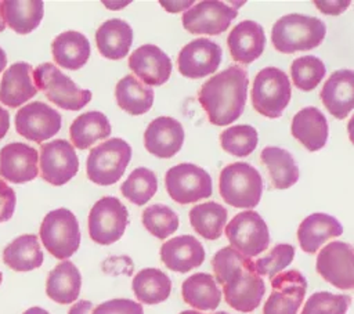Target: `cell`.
Instances as JSON below:
<instances>
[{"mask_svg": "<svg viewBox=\"0 0 354 314\" xmlns=\"http://www.w3.org/2000/svg\"><path fill=\"white\" fill-rule=\"evenodd\" d=\"M216 281L223 286L230 307L241 313H252L266 293V284L254 268V261L231 246L221 248L212 259Z\"/></svg>", "mask_w": 354, "mask_h": 314, "instance_id": "cell-1", "label": "cell"}, {"mask_svg": "<svg viewBox=\"0 0 354 314\" xmlns=\"http://www.w3.org/2000/svg\"><path fill=\"white\" fill-rule=\"evenodd\" d=\"M248 84V72L239 65H231L201 86L198 101L212 124L227 126L242 115Z\"/></svg>", "mask_w": 354, "mask_h": 314, "instance_id": "cell-2", "label": "cell"}, {"mask_svg": "<svg viewBox=\"0 0 354 314\" xmlns=\"http://www.w3.org/2000/svg\"><path fill=\"white\" fill-rule=\"evenodd\" d=\"M326 35L325 24L315 17L288 14L279 18L271 29V41L277 51L292 54L318 47Z\"/></svg>", "mask_w": 354, "mask_h": 314, "instance_id": "cell-3", "label": "cell"}, {"mask_svg": "<svg viewBox=\"0 0 354 314\" xmlns=\"http://www.w3.org/2000/svg\"><path fill=\"white\" fill-rule=\"evenodd\" d=\"M218 191L223 201L230 206L252 209L261 199L263 180L252 165L235 162L221 170Z\"/></svg>", "mask_w": 354, "mask_h": 314, "instance_id": "cell-4", "label": "cell"}, {"mask_svg": "<svg viewBox=\"0 0 354 314\" xmlns=\"http://www.w3.org/2000/svg\"><path fill=\"white\" fill-rule=\"evenodd\" d=\"M292 87L288 75L277 68H263L254 77L252 86V104L256 112L266 118H279L288 107Z\"/></svg>", "mask_w": 354, "mask_h": 314, "instance_id": "cell-5", "label": "cell"}, {"mask_svg": "<svg viewBox=\"0 0 354 314\" xmlns=\"http://www.w3.org/2000/svg\"><path fill=\"white\" fill-rule=\"evenodd\" d=\"M33 82L47 100L57 107L68 111H77L91 100V91L79 87L69 76L64 75L50 62L40 64L33 71Z\"/></svg>", "mask_w": 354, "mask_h": 314, "instance_id": "cell-6", "label": "cell"}, {"mask_svg": "<svg viewBox=\"0 0 354 314\" xmlns=\"http://www.w3.org/2000/svg\"><path fill=\"white\" fill-rule=\"evenodd\" d=\"M46 250L55 259L66 260L80 245V228L76 216L66 207L48 212L39 231Z\"/></svg>", "mask_w": 354, "mask_h": 314, "instance_id": "cell-7", "label": "cell"}, {"mask_svg": "<svg viewBox=\"0 0 354 314\" xmlns=\"http://www.w3.org/2000/svg\"><path fill=\"white\" fill-rule=\"evenodd\" d=\"M131 159V147L122 138L113 137L94 147L87 158V177L94 184L111 185L120 180Z\"/></svg>", "mask_w": 354, "mask_h": 314, "instance_id": "cell-8", "label": "cell"}, {"mask_svg": "<svg viewBox=\"0 0 354 314\" xmlns=\"http://www.w3.org/2000/svg\"><path fill=\"white\" fill-rule=\"evenodd\" d=\"M88 235L100 245H111L122 238L129 224L127 207L115 196H102L88 213Z\"/></svg>", "mask_w": 354, "mask_h": 314, "instance_id": "cell-9", "label": "cell"}, {"mask_svg": "<svg viewBox=\"0 0 354 314\" xmlns=\"http://www.w3.org/2000/svg\"><path fill=\"white\" fill-rule=\"evenodd\" d=\"M167 194L181 205L209 198L213 192L210 174L194 163H178L170 167L165 176Z\"/></svg>", "mask_w": 354, "mask_h": 314, "instance_id": "cell-10", "label": "cell"}, {"mask_svg": "<svg viewBox=\"0 0 354 314\" xmlns=\"http://www.w3.org/2000/svg\"><path fill=\"white\" fill-rule=\"evenodd\" d=\"M225 237L231 248L246 257L259 256L270 245L268 227L254 210H245L235 214L225 227Z\"/></svg>", "mask_w": 354, "mask_h": 314, "instance_id": "cell-11", "label": "cell"}, {"mask_svg": "<svg viewBox=\"0 0 354 314\" xmlns=\"http://www.w3.org/2000/svg\"><path fill=\"white\" fill-rule=\"evenodd\" d=\"M318 274L330 285L343 290H354V248L342 241L329 242L317 256Z\"/></svg>", "mask_w": 354, "mask_h": 314, "instance_id": "cell-12", "label": "cell"}, {"mask_svg": "<svg viewBox=\"0 0 354 314\" xmlns=\"http://www.w3.org/2000/svg\"><path fill=\"white\" fill-rule=\"evenodd\" d=\"M40 176L53 185H64L79 170V158L73 145L64 140H53L40 145Z\"/></svg>", "mask_w": 354, "mask_h": 314, "instance_id": "cell-13", "label": "cell"}, {"mask_svg": "<svg viewBox=\"0 0 354 314\" xmlns=\"http://www.w3.org/2000/svg\"><path fill=\"white\" fill-rule=\"evenodd\" d=\"M61 123L59 112L41 101L26 104L15 113L17 133L40 145L59 131Z\"/></svg>", "mask_w": 354, "mask_h": 314, "instance_id": "cell-14", "label": "cell"}, {"mask_svg": "<svg viewBox=\"0 0 354 314\" xmlns=\"http://www.w3.org/2000/svg\"><path fill=\"white\" fill-rule=\"evenodd\" d=\"M271 281V295L264 303L263 314H297L307 290V281L297 270L277 274Z\"/></svg>", "mask_w": 354, "mask_h": 314, "instance_id": "cell-15", "label": "cell"}, {"mask_svg": "<svg viewBox=\"0 0 354 314\" xmlns=\"http://www.w3.org/2000/svg\"><path fill=\"white\" fill-rule=\"evenodd\" d=\"M238 11L227 3L206 0L199 1L183 14V26L194 35H220L236 18Z\"/></svg>", "mask_w": 354, "mask_h": 314, "instance_id": "cell-16", "label": "cell"}, {"mask_svg": "<svg viewBox=\"0 0 354 314\" xmlns=\"http://www.w3.org/2000/svg\"><path fill=\"white\" fill-rule=\"evenodd\" d=\"M221 62V47L205 37L185 44L177 58L178 72L189 79H201L214 73Z\"/></svg>", "mask_w": 354, "mask_h": 314, "instance_id": "cell-17", "label": "cell"}, {"mask_svg": "<svg viewBox=\"0 0 354 314\" xmlns=\"http://www.w3.org/2000/svg\"><path fill=\"white\" fill-rule=\"evenodd\" d=\"M37 149L25 142H10L0 149V176L14 184L32 181L39 174Z\"/></svg>", "mask_w": 354, "mask_h": 314, "instance_id": "cell-18", "label": "cell"}, {"mask_svg": "<svg viewBox=\"0 0 354 314\" xmlns=\"http://www.w3.org/2000/svg\"><path fill=\"white\" fill-rule=\"evenodd\" d=\"M129 68L145 84H165L171 75L169 55L155 44H144L136 48L129 57Z\"/></svg>", "mask_w": 354, "mask_h": 314, "instance_id": "cell-19", "label": "cell"}, {"mask_svg": "<svg viewBox=\"0 0 354 314\" xmlns=\"http://www.w3.org/2000/svg\"><path fill=\"white\" fill-rule=\"evenodd\" d=\"M184 144L183 124L170 116L155 118L144 133L147 151L158 158L169 159L174 156Z\"/></svg>", "mask_w": 354, "mask_h": 314, "instance_id": "cell-20", "label": "cell"}, {"mask_svg": "<svg viewBox=\"0 0 354 314\" xmlns=\"http://www.w3.org/2000/svg\"><path fill=\"white\" fill-rule=\"evenodd\" d=\"M227 44L235 62L249 65L264 51V29L256 21L245 19L231 29L227 37Z\"/></svg>", "mask_w": 354, "mask_h": 314, "instance_id": "cell-21", "label": "cell"}, {"mask_svg": "<svg viewBox=\"0 0 354 314\" xmlns=\"http://www.w3.org/2000/svg\"><path fill=\"white\" fill-rule=\"evenodd\" d=\"M319 95L332 116L347 118L354 109V71L339 69L330 73Z\"/></svg>", "mask_w": 354, "mask_h": 314, "instance_id": "cell-22", "label": "cell"}, {"mask_svg": "<svg viewBox=\"0 0 354 314\" xmlns=\"http://www.w3.org/2000/svg\"><path fill=\"white\" fill-rule=\"evenodd\" d=\"M205 248L192 235H178L160 246V260L176 273H188L205 261Z\"/></svg>", "mask_w": 354, "mask_h": 314, "instance_id": "cell-23", "label": "cell"}, {"mask_svg": "<svg viewBox=\"0 0 354 314\" xmlns=\"http://www.w3.org/2000/svg\"><path fill=\"white\" fill-rule=\"evenodd\" d=\"M37 94L33 68L28 62H15L6 69L0 82V102L17 108Z\"/></svg>", "mask_w": 354, "mask_h": 314, "instance_id": "cell-24", "label": "cell"}, {"mask_svg": "<svg viewBox=\"0 0 354 314\" xmlns=\"http://www.w3.org/2000/svg\"><path fill=\"white\" fill-rule=\"evenodd\" d=\"M290 131L292 136L311 152L325 147L329 134L326 118L315 107L300 109L292 119Z\"/></svg>", "mask_w": 354, "mask_h": 314, "instance_id": "cell-25", "label": "cell"}, {"mask_svg": "<svg viewBox=\"0 0 354 314\" xmlns=\"http://www.w3.org/2000/svg\"><path fill=\"white\" fill-rule=\"evenodd\" d=\"M342 234L343 225L340 221L326 213L307 216L297 228V239L306 253H315L328 239Z\"/></svg>", "mask_w": 354, "mask_h": 314, "instance_id": "cell-26", "label": "cell"}, {"mask_svg": "<svg viewBox=\"0 0 354 314\" xmlns=\"http://www.w3.org/2000/svg\"><path fill=\"white\" fill-rule=\"evenodd\" d=\"M133 43L131 26L119 18H111L100 25L95 32V44L100 54L108 59H122Z\"/></svg>", "mask_w": 354, "mask_h": 314, "instance_id": "cell-27", "label": "cell"}, {"mask_svg": "<svg viewBox=\"0 0 354 314\" xmlns=\"http://www.w3.org/2000/svg\"><path fill=\"white\" fill-rule=\"evenodd\" d=\"M90 51L88 39L76 30L62 32L51 43L54 62L69 71H77L84 66L90 58Z\"/></svg>", "mask_w": 354, "mask_h": 314, "instance_id": "cell-28", "label": "cell"}, {"mask_svg": "<svg viewBox=\"0 0 354 314\" xmlns=\"http://www.w3.org/2000/svg\"><path fill=\"white\" fill-rule=\"evenodd\" d=\"M82 288V275L77 267L64 260L57 264L47 277L46 295L59 304H69L77 300Z\"/></svg>", "mask_w": 354, "mask_h": 314, "instance_id": "cell-29", "label": "cell"}, {"mask_svg": "<svg viewBox=\"0 0 354 314\" xmlns=\"http://www.w3.org/2000/svg\"><path fill=\"white\" fill-rule=\"evenodd\" d=\"M43 250L35 234H24L11 241L3 250V261L18 273L32 271L43 264Z\"/></svg>", "mask_w": 354, "mask_h": 314, "instance_id": "cell-30", "label": "cell"}, {"mask_svg": "<svg viewBox=\"0 0 354 314\" xmlns=\"http://www.w3.org/2000/svg\"><path fill=\"white\" fill-rule=\"evenodd\" d=\"M181 296L187 304L196 310H216L221 302V290L213 275L196 273L181 285Z\"/></svg>", "mask_w": 354, "mask_h": 314, "instance_id": "cell-31", "label": "cell"}, {"mask_svg": "<svg viewBox=\"0 0 354 314\" xmlns=\"http://www.w3.org/2000/svg\"><path fill=\"white\" fill-rule=\"evenodd\" d=\"M260 160L267 169L274 188L286 190L297 183L299 167L286 149L279 147H266L260 152Z\"/></svg>", "mask_w": 354, "mask_h": 314, "instance_id": "cell-32", "label": "cell"}, {"mask_svg": "<svg viewBox=\"0 0 354 314\" xmlns=\"http://www.w3.org/2000/svg\"><path fill=\"white\" fill-rule=\"evenodd\" d=\"M112 127L108 118L100 111H88L79 115L69 127L72 144L79 149H87L98 140L108 138Z\"/></svg>", "mask_w": 354, "mask_h": 314, "instance_id": "cell-33", "label": "cell"}, {"mask_svg": "<svg viewBox=\"0 0 354 314\" xmlns=\"http://www.w3.org/2000/svg\"><path fill=\"white\" fill-rule=\"evenodd\" d=\"M115 98L118 105L133 116L147 113L153 104L152 87L144 84L133 75L122 77L115 89Z\"/></svg>", "mask_w": 354, "mask_h": 314, "instance_id": "cell-34", "label": "cell"}, {"mask_svg": "<svg viewBox=\"0 0 354 314\" xmlns=\"http://www.w3.org/2000/svg\"><path fill=\"white\" fill-rule=\"evenodd\" d=\"M131 289L138 302L158 304L170 296L171 281L159 268H144L134 275Z\"/></svg>", "mask_w": 354, "mask_h": 314, "instance_id": "cell-35", "label": "cell"}, {"mask_svg": "<svg viewBox=\"0 0 354 314\" xmlns=\"http://www.w3.org/2000/svg\"><path fill=\"white\" fill-rule=\"evenodd\" d=\"M6 24L19 35L35 30L43 18L44 7L40 0H7L3 1Z\"/></svg>", "mask_w": 354, "mask_h": 314, "instance_id": "cell-36", "label": "cell"}, {"mask_svg": "<svg viewBox=\"0 0 354 314\" xmlns=\"http://www.w3.org/2000/svg\"><path fill=\"white\" fill-rule=\"evenodd\" d=\"M228 212L217 202H205L189 210V223L192 228L205 239L214 241L223 234L227 224Z\"/></svg>", "mask_w": 354, "mask_h": 314, "instance_id": "cell-37", "label": "cell"}, {"mask_svg": "<svg viewBox=\"0 0 354 314\" xmlns=\"http://www.w3.org/2000/svg\"><path fill=\"white\" fill-rule=\"evenodd\" d=\"M158 190V178L155 173L147 167L134 169L120 185V192L131 203L137 206L145 205Z\"/></svg>", "mask_w": 354, "mask_h": 314, "instance_id": "cell-38", "label": "cell"}, {"mask_svg": "<svg viewBox=\"0 0 354 314\" xmlns=\"http://www.w3.org/2000/svg\"><path fill=\"white\" fill-rule=\"evenodd\" d=\"M142 224L149 234L159 239H166L178 228L177 213L163 203H155L144 209Z\"/></svg>", "mask_w": 354, "mask_h": 314, "instance_id": "cell-39", "label": "cell"}, {"mask_svg": "<svg viewBox=\"0 0 354 314\" xmlns=\"http://www.w3.org/2000/svg\"><path fill=\"white\" fill-rule=\"evenodd\" d=\"M259 141V134L254 127L249 124H238L228 127L220 134L221 148L238 158L250 155Z\"/></svg>", "mask_w": 354, "mask_h": 314, "instance_id": "cell-40", "label": "cell"}, {"mask_svg": "<svg viewBox=\"0 0 354 314\" xmlns=\"http://www.w3.org/2000/svg\"><path fill=\"white\" fill-rule=\"evenodd\" d=\"M325 65L315 55H303L296 58L290 65L293 84L303 91L314 90L325 76Z\"/></svg>", "mask_w": 354, "mask_h": 314, "instance_id": "cell-41", "label": "cell"}, {"mask_svg": "<svg viewBox=\"0 0 354 314\" xmlns=\"http://www.w3.org/2000/svg\"><path fill=\"white\" fill-rule=\"evenodd\" d=\"M350 303L351 297L348 295L315 292L306 300L300 314H346Z\"/></svg>", "mask_w": 354, "mask_h": 314, "instance_id": "cell-42", "label": "cell"}, {"mask_svg": "<svg viewBox=\"0 0 354 314\" xmlns=\"http://www.w3.org/2000/svg\"><path fill=\"white\" fill-rule=\"evenodd\" d=\"M293 257L295 246L289 243H278L267 255L254 261V268L260 277L264 275L272 279L293 261Z\"/></svg>", "mask_w": 354, "mask_h": 314, "instance_id": "cell-43", "label": "cell"}, {"mask_svg": "<svg viewBox=\"0 0 354 314\" xmlns=\"http://www.w3.org/2000/svg\"><path fill=\"white\" fill-rule=\"evenodd\" d=\"M91 314H144L142 306L130 299H111L98 304Z\"/></svg>", "mask_w": 354, "mask_h": 314, "instance_id": "cell-44", "label": "cell"}, {"mask_svg": "<svg viewBox=\"0 0 354 314\" xmlns=\"http://www.w3.org/2000/svg\"><path fill=\"white\" fill-rule=\"evenodd\" d=\"M15 205V191L3 178H0V223L8 221L12 217Z\"/></svg>", "mask_w": 354, "mask_h": 314, "instance_id": "cell-45", "label": "cell"}, {"mask_svg": "<svg viewBox=\"0 0 354 314\" xmlns=\"http://www.w3.org/2000/svg\"><path fill=\"white\" fill-rule=\"evenodd\" d=\"M314 4L317 6V8L328 15H339L343 11L347 10V7L350 6V0H315Z\"/></svg>", "mask_w": 354, "mask_h": 314, "instance_id": "cell-46", "label": "cell"}, {"mask_svg": "<svg viewBox=\"0 0 354 314\" xmlns=\"http://www.w3.org/2000/svg\"><path fill=\"white\" fill-rule=\"evenodd\" d=\"M94 304L90 300H77L68 311V314H91Z\"/></svg>", "mask_w": 354, "mask_h": 314, "instance_id": "cell-47", "label": "cell"}, {"mask_svg": "<svg viewBox=\"0 0 354 314\" xmlns=\"http://www.w3.org/2000/svg\"><path fill=\"white\" fill-rule=\"evenodd\" d=\"M10 129V113L7 109L0 107V140L7 134Z\"/></svg>", "mask_w": 354, "mask_h": 314, "instance_id": "cell-48", "label": "cell"}, {"mask_svg": "<svg viewBox=\"0 0 354 314\" xmlns=\"http://www.w3.org/2000/svg\"><path fill=\"white\" fill-rule=\"evenodd\" d=\"M347 131H348L350 141H351L353 145H354V115L350 118V120H348V123H347Z\"/></svg>", "mask_w": 354, "mask_h": 314, "instance_id": "cell-49", "label": "cell"}, {"mask_svg": "<svg viewBox=\"0 0 354 314\" xmlns=\"http://www.w3.org/2000/svg\"><path fill=\"white\" fill-rule=\"evenodd\" d=\"M22 314H50L47 310H44V308H41V307H37V306H35V307H30V308H28L26 311H24Z\"/></svg>", "mask_w": 354, "mask_h": 314, "instance_id": "cell-50", "label": "cell"}, {"mask_svg": "<svg viewBox=\"0 0 354 314\" xmlns=\"http://www.w3.org/2000/svg\"><path fill=\"white\" fill-rule=\"evenodd\" d=\"M7 65V55H6V51L0 47V73L4 71Z\"/></svg>", "mask_w": 354, "mask_h": 314, "instance_id": "cell-51", "label": "cell"}, {"mask_svg": "<svg viewBox=\"0 0 354 314\" xmlns=\"http://www.w3.org/2000/svg\"><path fill=\"white\" fill-rule=\"evenodd\" d=\"M6 29V19H4V8H3V1H0V32Z\"/></svg>", "mask_w": 354, "mask_h": 314, "instance_id": "cell-52", "label": "cell"}, {"mask_svg": "<svg viewBox=\"0 0 354 314\" xmlns=\"http://www.w3.org/2000/svg\"><path fill=\"white\" fill-rule=\"evenodd\" d=\"M178 314H203V313H199V311H195V310H184Z\"/></svg>", "mask_w": 354, "mask_h": 314, "instance_id": "cell-53", "label": "cell"}, {"mask_svg": "<svg viewBox=\"0 0 354 314\" xmlns=\"http://www.w3.org/2000/svg\"><path fill=\"white\" fill-rule=\"evenodd\" d=\"M213 314H227L225 311H217V313H213Z\"/></svg>", "mask_w": 354, "mask_h": 314, "instance_id": "cell-54", "label": "cell"}, {"mask_svg": "<svg viewBox=\"0 0 354 314\" xmlns=\"http://www.w3.org/2000/svg\"><path fill=\"white\" fill-rule=\"evenodd\" d=\"M1 281H3V274H1V271H0V284H1Z\"/></svg>", "mask_w": 354, "mask_h": 314, "instance_id": "cell-55", "label": "cell"}]
</instances>
